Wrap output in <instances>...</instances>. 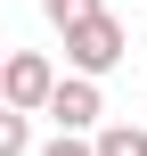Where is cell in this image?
<instances>
[{"instance_id":"1","label":"cell","mask_w":147,"mask_h":156,"mask_svg":"<svg viewBox=\"0 0 147 156\" xmlns=\"http://www.w3.org/2000/svg\"><path fill=\"white\" fill-rule=\"evenodd\" d=\"M123 49H131V33H123V16H106V8H98V16H82V25H65V66H74V74H90V82H98V74H115V66H123Z\"/></svg>"},{"instance_id":"2","label":"cell","mask_w":147,"mask_h":156,"mask_svg":"<svg viewBox=\"0 0 147 156\" xmlns=\"http://www.w3.org/2000/svg\"><path fill=\"white\" fill-rule=\"evenodd\" d=\"M49 90H57V66H49L41 49H8V58H0V107L41 115V107H49Z\"/></svg>"},{"instance_id":"3","label":"cell","mask_w":147,"mask_h":156,"mask_svg":"<svg viewBox=\"0 0 147 156\" xmlns=\"http://www.w3.org/2000/svg\"><path fill=\"white\" fill-rule=\"evenodd\" d=\"M41 115H49L57 132H82V140H90V132H98V115H106V99H98V82H90V74H57V90H49V107H41Z\"/></svg>"},{"instance_id":"4","label":"cell","mask_w":147,"mask_h":156,"mask_svg":"<svg viewBox=\"0 0 147 156\" xmlns=\"http://www.w3.org/2000/svg\"><path fill=\"white\" fill-rule=\"evenodd\" d=\"M90 156H147V132L139 123H98L90 132Z\"/></svg>"},{"instance_id":"5","label":"cell","mask_w":147,"mask_h":156,"mask_svg":"<svg viewBox=\"0 0 147 156\" xmlns=\"http://www.w3.org/2000/svg\"><path fill=\"white\" fill-rule=\"evenodd\" d=\"M0 156H33V115L0 107Z\"/></svg>"},{"instance_id":"6","label":"cell","mask_w":147,"mask_h":156,"mask_svg":"<svg viewBox=\"0 0 147 156\" xmlns=\"http://www.w3.org/2000/svg\"><path fill=\"white\" fill-rule=\"evenodd\" d=\"M41 16L65 33V25H82V16H98V0H41Z\"/></svg>"},{"instance_id":"7","label":"cell","mask_w":147,"mask_h":156,"mask_svg":"<svg viewBox=\"0 0 147 156\" xmlns=\"http://www.w3.org/2000/svg\"><path fill=\"white\" fill-rule=\"evenodd\" d=\"M41 156H90V140H82V132H57V140H49Z\"/></svg>"}]
</instances>
